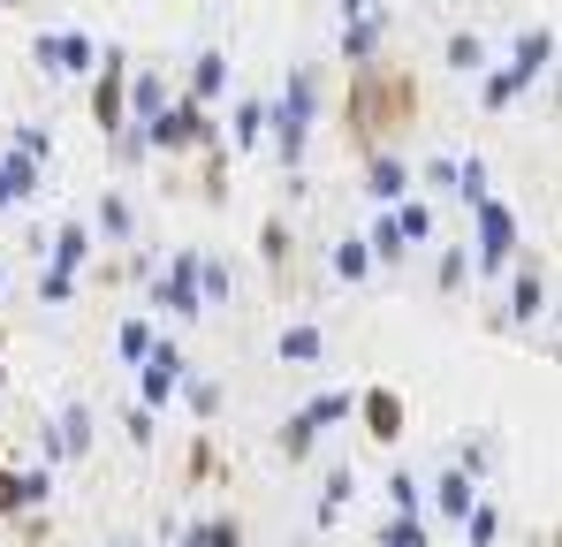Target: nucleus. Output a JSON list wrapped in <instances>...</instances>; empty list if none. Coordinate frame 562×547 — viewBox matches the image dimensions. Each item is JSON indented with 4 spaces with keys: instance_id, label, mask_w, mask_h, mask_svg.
Listing matches in <instances>:
<instances>
[{
    "instance_id": "nucleus-1",
    "label": "nucleus",
    "mask_w": 562,
    "mask_h": 547,
    "mask_svg": "<svg viewBox=\"0 0 562 547\" xmlns=\"http://www.w3.org/2000/svg\"><path fill=\"white\" fill-rule=\"evenodd\" d=\"M418 114V85L403 77V69H358L350 77V137H358V153H380V130H403Z\"/></svg>"
},
{
    "instance_id": "nucleus-2",
    "label": "nucleus",
    "mask_w": 562,
    "mask_h": 547,
    "mask_svg": "<svg viewBox=\"0 0 562 547\" xmlns=\"http://www.w3.org/2000/svg\"><path fill=\"white\" fill-rule=\"evenodd\" d=\"M312 114H319V69H289L281 99L267 107V137H274L281 168L296 176L304 168V145H312Z\"/></svg>"
},
{
    "instance_id": "nucleus-3",
    "label": "nucleus",
    "mask_w": 562,
    "mask_h": 547,
    "mask_svg": "<svg viewBox=\"0 0 562 547\" xmlns=\"http://www.w3.org/2000/svg\"><path fill=\"white\" fill-rule=\"evenodd\" d=\"M137 130H145V145H153V153H205V145H213V114H205V99H168V107H160V114H153V122H137Z\"/></svg>"
},
{
    "instance_id": "nucleus-4",
    "label": "nucleus",
    "mask_w": 562,
    "mask_h": 547,
    "mask_svg": "<svg viewBox=\"0 0 562 547\" xmlns=\"http://www.w3.org/2000/svg\"><path fill=\"white\" fill-rule=\"evenodd\" d=\"M471 221H479V267L509 274V267H517V213H509L502 198H479Z\"/></svg>"
},
{
    "instance_id": "nucleus-5",
    "label": "nucleus",
    "mask_w": 562,
    "mask_h": 547,
    "mask_svg": "<svg viewBox=\"0 0 562 547\" xmlns=\"http://www.w3.org/2000/svg\"><path fill=\"white\" fill-rule=\"evenodd\" d=\"M99 77H92V122L114 137L122 122H130V54L122 46H106V62H92Z\"/></svg>"
},
{
    "instance_id": "nucleus-6",
    "label": "nucleus",
    "mask_w": 562,
    "mask_h": 547,
    "mask_svg": "<svg viewBox=\"0 0 562 547\" xmlns=\"http://www.w3.org/2000/svg\"><path fill=\"white\" fill-rule=\"evenodd\" d=\"M153 297H160L168 320H205V297H198V252H176L168 274L153 281Z\"/></svg>"
},
{
    "instance_id": "nucleus-7",
    "label": "nucleus",
    "mask_w": 562,
    "mask_h": 547,
    "mask_svg": "<svg viewBox=\"0 0 562 547\" xmlns=\"http://www.w3.org/2000/svg\"><path fill=\"white\" fill-rule=\"evenodd\" d=\"M31 54H38V69H46V77H85V69L99 62V46L85 38V31H46Z\"/></svg>"
},
{
    "instance_id": "nucleus-8",
    "label": "nucleus",
    "mask_w": 562,
    "mask_h": 547,
    "mask_svg": "<svg viewBox=\"0 0 562 547\" xmlns=\"http://www.w3.org/2000/svg\"><path fill=\"white\" fill-rule=\"evenodd\" d=\"M183 372H190V365H183V343H153V350H145V380H137L145 411H160V403L183 388Z\"/></svg>"
},
{
    "instance_id": "nucleus-9",
    "label": "nucleus",
    "mask_w": 562,
    "mask_h": 547,
    "mask_svg": "<svg viewBox=\"0 0 562 547\" xmlns=\"http://www.w3.org/2000/svg\"><path fill=\"white\" fill-rule=\"evenodd\" d=\"M380 46H387V8H366V15L342 23V54H350V69H373Z\"/></svg>"
},
{
    "instance_id": "nucleus-10",
    "label": "nucleus",
    "mask_w": 562,
    "mask_h": 547,
    "mask_svg": "<svg viewBox=\"0 0 562 547\" xmlns=\"http://www.w3.org/2000/svg\"><path fill=\"white\" fill-rule=\"evenodd\" d=\"M358 418H366V434H373V442H403L411 403H403L395 388H373V395H358Z\"/></svg>"
},
{
    "instance_id": "nucleus-11",
    "label": "nucleus",
    "mask_w": 562,
    "mask_h": 547,
    "mask_svg": "<svg viewBox=\"0 0 562 547\" xmlns=\"http://www.w3.org/2000/svg\"><path fill=\"white\" fill-rule=\"evenodd\" d=\"M366 190H373V205L387 213V205H403V190H411V168L380 145V153H366Z\"/></svg>"
},
{
    "instance_id": "nucleus-12",
    "label": "nucleus",
    "mask_w": 562,
    "mask_h": 547,
    "mask_svg": "<svg viewBox=\"0 0 562 547\" xmlns=\"http://www.w3.org/2000/svg\"><path fill=\"white\" fill-rule=\"evenodd\" d=\"M92 449V403H61L54 434H46V456H85Z\"/></svg>"
},
{
    "instance_id": "nucleus-13",
    "label": "nucleus",
    "mask_w": 562,
    "mask_h": 547,
    "mask_svg": "<svg viewBox=\"0 0 562 547\" xmlns=\"http://www.w3.org/2000/svg\"><path fill=\"white\" fill-rule=\"evenodd\" d=\"M38 190H46V168H38V160H23V153L0 160V213L23 205V198H38Z\"/></svg>"
},
{
    "instance_id": "nucleus-14",
    "label": "nucleus",
    "mask_w": 562,
    "mask_h": 547,
    "mask_svg": "<svg viewBox=\"0 0 562 547\" xmlns=\"http://www.w3.org/2000/svg\"><path fill=\"white\" fill-rule=\"evenodd\" d=\"M85 228H99L106 244H130V236H137V205H130L122 190H106V198L92 205V221H85Z\"/></svg>"
},
{
    "instance_id": "nucleus-15",
    "label": "nucleus",
    "mask_w": 562,
    "mask_h": 547,
    "mask_svg": "<svg viewBox=\"0 0 562 547\" xmlns=\"http://www.w3.org/2000/svg\"><path fill=\"white\" fill-rule=\"evenodd\" d=\"M540 312H548V274H540V267H517V281H509V320H517V327H532Z\"/></svg>"
},
{
    "instance_id": "nucleus-16",
    "label": "nucleus",
    "mask_w": 562,
    "mask_h": 547,
    "mask_svg": "<svg viewBox=\"0 0 562 547\" xmlns=\"http://www.w3.org/2000/svg\"><path fill=\"white\" fill-rule=\"evenodd\" d=\"M85 259H92V228H85V221H61L46 267H54V274H85Z\"/></svg>"
},
{
    "instance_id": "nucleus-17",
    "label": "nucleus",
    "mask_w": 562,
    "mask_h": 547,
    "mask_svg": "<svg viewBox=\"0 0 562 547\" xmlns=\"http://www.w3.org/2000/svg\"><path fill=\"white\" fill-rule=\"evenodd\" d=\"M548 62H555V31L540 23V31H525V38H517V54H509V69H517L525 85H540V77H548Z\"/></svg>"
},
{
    "instance_id": "nucleus-18",
    "label": "nucleus",
    "mask_w": 562,
    "mask_h": 547,
    "mask_svg": "<svg viewBox=\"0 0 562 547\" xmlns=\"http://www.w3.org/2000/svg\"><path fill=\"white\" fill-rule=\"evenodd\" d=\"M46 494H54L46 471H0V517H15L23 502H46Z\"/></svg>"
},
{
    "instance_id": "nucleus-19",
    "label": "nucleus",
    "mask_w": 562,
    "mask_h": 547,
    "mask_svg": "<svg viewBox=\"0 0 562 547\" xmlns=\"http://www.w3.org/2000/svg\"><path fill=\"white\" fill-rule=\"evenodd\" d=\"M160 107H168V85L153 69H130V122H153Z\"/></svg>"
},
{
    "instance_id": "nucleus-20",
    "label": "nucleus",
    "mask_w": 562,
    "mask_h": 547,
    "mask_svg": "<svg viewBox=\"0 0 562 547\" xmlns=\"http://www.w3.org/2000/svg\"><path fill=\"white\" fill-rule=\"evenodd\" d=\"M366 252H373V267H403L411 259V244H403V228H395V213H380L373 236H366Z\"/></svg>"
},
{
    "instance_id": "nucleus-21",
    "label": "nucleus",
    "mask_w": 562,
    "mask_h": 547,
    "mask_svg": "<svg viewBox=\"0 0 562 547\" xmlns=\"http://www.w3.org/2000/svg\"><path fill=\"white\" fill-rule=\"evenodd\" d=\"M281 358H289V365H312V358H327V335H319L312 320H296V327H281Z\"/></svg>"
},
{
    "instance_id": "nucleus-22",
    "label": "nucleus",
    "mask_w": 562,
    "mask_h": 547,
    "mask_svg": "<svg viewBox=\"0 0 562 547\" xmlns=\"http://www.w3.org/2000/svg\"><path fill=\"white\" fill-rule=\"evenodd\" d=\"M387 213H395L403 244H434V205H426V198H403V205H387Z\"/></svg>"
},
{
    "instance_id": "nucleus-23",
    "label": "nucleus",
    "mask_w": 562,
    "mask_h": 547,
    "mask_svg": "<svg viewBox=\"0 0 562 547\" xmlns=\"http://www.w3.org/2000/svg\"><path fill=\"white\" fill-rule=\"evenodd\" d=\"M183 547H244V525H236V517H205V525H183Z\"/></svg>"
},
{
    "instance_id": "nucleus-24",
    "label": "nucleus",
    "mask_w": 562,
    "mask_h": 547,
    "mask_svg": "<svg viewBox=\"0 0 562 547\" xmlns=\"http://www.w3.org/2000/svg\"><path fill=\"white\" fill-rule=\"evenodd\" d=\"M449 69H457V77H479V69H486V38H479V31H449Z\"/></svg>"
},
{
    "instance_id": "nucleus-25",
    "label": "nucleus",
    "mask_w": 562,
    "mask_h": 547,
    "mask_svg": "<svg viewBox=\"0 0 562 547\" xmlns=\"http://www.w3.org/2000/svg\"><path fill=\"white\" fill-rule=\"evenodd\" d=\"M259 137H267V99H244V107H236V130H228V145H236V153H251Z\"/></svg>"
},
{
    "instance_id": "nucleus-26",
    "label": "nucleus",
    "mask_w": 562,
    "mask_h": 547,
    "mask_svg": "<svg viewBox=\"0 0 562 547\" xmlns=\"http://www.w3.org/2000/svg\"><path fill=\"white\" fill-rule=\"evenodd\" d=\"M342 502H358V471H327V487H319V525H335Z\"/></svg>"
},
{
    "instance_id": "nucleus-27",
    "label": "nucleus",
    "mask_w": 562,
    "mask_h": 547,
    "mask_svg": "<svg viewBox=\"0 0 562 547\" xmlns=\"http://www.w3.org/2000/svg\"><path fill=\"white\" fill-rule=\"evenodd\" d=\"M259 252H267L274 281H289V221H281V213H267V228H259Z\"/></svg>"
},
{
    "instance_id": "nucleus-28",
    "label": "nucleus",
    "mask_w": 562,
    "mask_h": 547,
    "mask_svg": "<svg viewBox=\"0 0 562 547\" xmlns=\"http://www.w3.org/2000/svg\"><path fill=\"white\" fill-rule=\"evenodd\" d=\"M221 85H228V54H198L190 62V99H213Z\"/></svg>"
},
{
    "instance_id": "nucleus-29",
    "label": "nucleus",
    "mask_w": 562,
    "mask_h": 547,
    "mask_svg": "<svg viewBox=\"0 0 562 547\" xmlns=\"http://www.w3.org/2000/svg\"><path fill=\"white\" fill-rule=\"evenodd\" d=\"M434 502H441V510H449V517L464 525V510H471V502H479V487H471L464 471H441V487H434Z\"/></svg>"
},
{
    "instance_id": "nucleus-30",
    "label": "nucleus",
    "mask_w": 562,
    "mask_h": 547,
    "mask_svg": "<svg viewBox=\"0 0 562 547\" xmlns=\"http://www.w3.org/2000/svg\"><path fill=\"white\" fill-rule=\"evenodd\" d=\"M517 91H532V85H525V77H517V69H494V77H486V85H479V107H486V114H502V107H509V99H517Z\"/></svg>"
},
{
    "instance_id": "nucleus-31",
    "label": "nucleus",
    "mask_w": 562,
    "mask_h": 547,
    "mask_svg": "<svg viewBox=\"0 0 562 547\" xmlns=\"http://www.w3.org/2000/svg\"><path fill=\"white\" fill-rule=\"evenodd\" d=\"M494 533H502V510L479 494V502L464 510V540H471V547H494Z\"/></svg>"
},
{
    "instance_id": "nucleus-32",
    "label": "nucleus",
    "mask_w": 562,
    "mask_h": 547,
    "mask_svg": "<svg viewBox=\"0 0 562 547\" xmlns=\"http://www.w3.org/2000/svg\"><path fill=\"white\" fill-rule=\"evenodd\" d=\"M228 289H236V274H228V259H205V252H198V297H205V304H221Z\"/></svg>"
},
{
    "instance_id": "nucleus-33",
    "label": "nucleus",
    "mask_w": 562,
    "mask_h": 547,
    "mask_svg": "<svg viewBox=\"0 0 562 547\" xmlns=\"http://www.w3.org/2000/svg\"><path fill=\"white\" fill-rule=\"evenodd\" d=\"M335 274H342V281H366V274H373V252H366V236H342V244H335Z\"/></svg>"
},
{
    "instance_id": "nucleus-34",
    "label": "nucleus",
    "mask_w": 562,
    "mask_h": 547,
    "mask_svg": "<svg viewBox=\"0 0 562 547\" xmlns=\"http://www.w3.org/2000/svg\"><path fill=\"white\" fill-rule=\"evenodd\" d=\"M281 456H289V464H304V456H312V442H319V426H304V411H296V418H281Z\"/></svg>"
},
{
    "instance_id": "nucleus-35",
    "label": "nucleus",
    "mask_w": 562,
    "mask_h": 547,
    "mask_svg": "<svg viewBox=\"0 0 562 547\" xmlns=\"http://www.w3.org/2000/svg\"><path fill=\"white\" fill-rule=\"evenodd\" d=\"M15 153H23V160H38V168H54V130H38V122H15Z\"/></svg>"
},
{
    "instance_id": "nucleus-36",
    "label": "nucleus",
    "mask_w": 562,
    "mask_h": 547,
    "mask_svg": "<svg viewBox=\"0 0 562 547\" xmlns=\"http://www.w3.org/2000/svg\"><path fill=\"white\" fill-rule=\"evenodd\" d=\"M342 418H350V395L342 388H327V395L304 403V426H342Z\"/></svg>"
},
{
    "instance_id": "nucleus-37",
    "label": "nucleus",
    "mask_w": 562,
    "mask_h": 547,
    "mask_svg": "<svg viewBox=\"0 0 562 547\" xmlns=\"http://www.w3.org/2000/svg\"><path fill=\"white\" fill-rule=\"evenodd\" d=\"M153 343H160V335H153V320H122V335H114V350H122L130 365H145Z\"/></svg>"
},
{
    "instance_id": "nucleus-38",
    "label": "nucleus",
    "mask_w": 562,
    "mask_h": 547,
    "mask_svg": "<svg viewBox=\"0 0 562 547\" xmlns=\"http://www.w3.org/2000/svg\"><path fill=\"white\" fill-rule=\"evenodd\" d=\"M114 160H122V168H145V160H153V145H145V130H137V122H122V130H114Z\"/></svg>"
},
{
    "instance_id": "nucleus-39",
    "label": "nucleus",
    "mask_w": 562,
    "mask_h": 547,
    "mask_svg": "<svg viewBox=\"0 0 562 547\" xmlns=\"http://www.w3.org/2000/svg\"><path fill=\"white\" fill-rule=\"evenodd\" d=\"M464 274H471V244H449V252L434 259V281H441V289H464Z\"/></svg>"
},
{
    "instance_id": "nucleus-40",
    "label": "nucleus",
    "mask_w": 562,
    "mask_h": 547,
    "mask_svg": "<svg viewBox=\"0 0 562 547\" xmlns=\"http://www.w3.org/2000/svg\"><path fill=\"white\" fill-rule=\"evenodd\" d=\"M457 198H464V205L494 198V190H486V160H479V153H471V160H457Z\"/></svg>"
},
{
    "instance_id": "nucleus-41",
    "label": "nucleus",
    "mask_w": 562,
    "mask_h": 547,
    "mask_svg": "<svg viewBox=\"0 0 562 547\" xmlns=\"http://www.w3.org/2000/svg\"><path fill=\"white\" fill-rule=\"evenodd\" d=\"M387 502H395V517H418V502H426V487H418L411 471H395V479H387Z\"/></svg>"
},
{
    "instance_id": "nucleus-42",
    "label": "nucleus",
    "mask_w": 562,
    "mask_h": 547,
    "mask_svg": "<svg viewBox=\"0 0 562 547\" xmlns=\"http://www.w3.org/2000/svg\"><path fill=\"white\" fill-rule=\"evenodd\" d=\"M176 395H190V411H198V418H213V411H221V380H190V372H183V388H176Z\"/></svg>"
},
{
    "instance_id": "nucleus-43",
    "label": "nucleus",
    "mask_w": 562,
    "mask_h": 547,
    "mask_svg": "<svg viewBox=\"0 0 562 547\" xmlns=\"http://www.w3.org/2000/svg\"><path fill=\"white\" fill-rule=\"evenodd\" d=\"M380 547H426V525L418 517H387L380 525Z\"/></svg>"
},
{
    "instance_id": "nucleus-44",
    "label": "nucleus",
    "mask_w": 562,
    "mask_h": 547,
    "mask_svg": "<svg viewBox=\"0 0 562 547\" xmlns=\"http://www.w3.org/2000/svg\"><path fill=\"white\" fill-rule=\"evenodd\" d=\"M69 297H77V274H38V304H69Z\"/></svg>"
},
{
    "instance_id": "nucleus-45",
    "label": "nucleus",
    "mask_w": 562,
    "mask_h": 547,
    "mask_svg": "<svg viewBox=\"0 0 562 547\" xmlns=\"http://www.w3.org/2000/svg\"><path fill=\"white\" fill-rule=\"evenodd\" d=\"M426 182H434V190H449V198H457V160H426Z\"/></svg>"
},
{
    "instance_id": "nucleus-46",
    "label": "nucleus",
    "mask_w": 562,
    "mask_h": 547,
    "mask_svg": "<svg viewBox=\"0 0 562 547\" xmlns=\"http://www.w3.org/2000/svg\"><path fill=\"white\" fill-rule=\"evenodd\" d=\"M122 426H130V442H137V449H145V442H153V411H145V403H137V411H130V418H122Z\"/></svg>"
},
{
    "instance_id": "nucleus-47",
    "label": "nucleus",
    "mask_w": 562,
    "mask_h": 547,
    "mask_svg": "<svg viewBox=\"0 0 562 547\" xmlns=\"http://www.w3.org/2000/svg\"><path fill=\"white\" fill-rule=\"evenodd\" d=\"M366 8H373V0H342V23H350V15H366Z\"/></svg>"
},
{
    "instance_id": "nucleus-48",
    "label": "nucleus",
    "mask_w": 562,
    "mask_h": 547,
    "mask_svg": "<svg viewBox=\"0 0 562 547\" xmlns=\"http://www.w3.org/2000/svg\"><path fill=\"white\" fill-rule=\"evenodd\" d=\"M0 8H23V0H0Z\"/></svg>"
}]
</instances>
